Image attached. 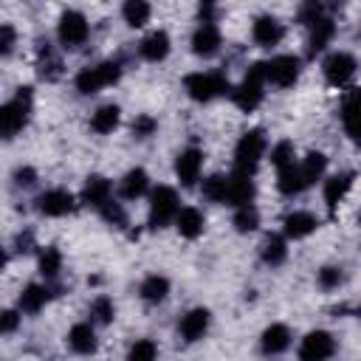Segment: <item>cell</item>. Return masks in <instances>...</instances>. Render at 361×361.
<instances>
[{
  "mask_svg": "<svg viewBox=\"0 0 361 361\" xmlns=\"http://www.w3.org/2000/svg\"><path fill=\"white\" fill-rule=\"evenodd\" d=\"M31 113V87H20L11 102L0 107V133L3 138H14L25 124Z\"/></svg>",
  "mask_w": 361,
  "mask_h": 361,
  "instance_id": "6da1fadb",
  "label": "cell"
},
{
  "mask_svg": "<svg viewBox=\"0 0 361 361\" xmlns=\"http://www.w3.org/2000/svg\"><path fill=\"white\" fill-rule=\"evenodd\" d=\"M265 82H268V73H265V62H254L251 68H248V73H245V79L240 82V87L231 93L234 96V104L240 107V110H245V113H251L259 102H262V96H265Z\"/></svg>",
  "mask_w": 361,
  "mask_h": 361,
  "instance_id": "7a4b0ae2",
  "label": "cell"
},
{
  "mask_svg": "<svg viewBox=\"0 0 361 361\" xmlns=\"http://www.w3.org/2000/svg\"><path fill=\"white\" fill-rule=\"evenodd\" d=\"M118 76H121L118 62H99V65L82 68V71L76 73V90L85 93V96H90V93H99V90L107 87V85H116Z\"/></svg>",
  "mask_w": 361,
  "mask_h": 361,
  "instance_id": "3957f363",
  "label": "cell"
},
{
  "mask_svg": "<svg viewBox=\"0 0 361 361\" xmlns=\"http://www.w3.org/2000/svg\"><path fill=\"white\" fill-rule=\"evenodd\" d=\"M265 152V133L262 130H248L240 141H237V149H234V169L237 172H245V175H254L259 158Z\"/></svg>",
  "mask_w": 361,
  "mask_h": 361,
  "instance_id": "277c9868",
  "label": "cell"
},
{
  "mask_svg": "<svg viewBox=\"0 0 361 361\" xmlns=\"http://www.w3.org/2000/svg\"><path fill=\"white\" fill-rule=\"evenodd\" d=\"M183 87H186L189 99H195V102H209V99L231 90L228 87V79L220 76V73H189L183 79Z\"/></svg>",
  "mask_w": 361,
  "mask_h": 361,
  "instance_id": "5b68a950",
  "label": "cell"
},
{
  "mask_svg": "<svg viewBox=\"0 0 361 361\" xmlns=\"http://www.w3.org/2000/svg\"><path fill=\"white\" fill-rule=\"evenodd\" d=\"M178 217V195L172 186H158L149 195V228H164Z\"/></svg>",
  "mask_w": 361,
  "mask_h": 361,
  "instance_id": "8992f818",
  "label": "cell"
},
{
  "mask_svg": "<svg viewBox=\"0 0 361 361\" xmlns=\"http://www.w3.org/2000/svg\"><path fill=\"white\" fill-rule=\"evenodd\" d=\"M336 353V341L327 330H310L299 344V361H327Z\"/></svg>",
  "mask_w": 361,
  "mask_h": 361,
  "instance_id": "52a82bcc",
  "label": "cell"
},
{
  "mask_svg": "<svg viewBox=\"0 0 361 361\" xmlns=\"http://www.w3.org/2000/svg\"><path fill=\"white\" fill-rule=\"evenodd\" d=\"M265 73H268V82L271 85L290 87L299 79V56H290V54L274 56L271 62H265Z\"/></svg>",
  "mask_w": 361,
  "mask_h": 361,
  "instance_id": "ba28073f",
  "label": "cell"
},
{
  "mask_svg": "<svg viewBox=\"0 0 361 361\" xmlns=\"http://www.w3.org/2000/svg\"><path fill=\"white\" fill-rule=\"evenodd\" d=\"M87 34H90L87 20L79 11H65L59 17V39L65 48H79L87 39Z\"/></svg>",
  "mask_w": 361,
  "mask_h": 361,
  "instance_id": "9c48e42d",
  "label": "cell"
},
{
  "mask_svg": "<svg viewBox=\"0 0 361 361\" xmlns=\"http://www.w3.org/2000/svg\"><path fill=\"white\" fill-rule=\"evenodd\" d=\"M322 71H324V79L338 87V85H347V82L353 79V73H355V59H353L350 54H344V51H336V54H330V56L324 59Z\"/></svg>",
  "mask_w": 361,
  "mask_h": 361,
  "instance_id": "30bf717a",
  "label": "cell"
},
{
  "mask_svg": "<svg viewBox=\"0 0 361 361\" xmlns=\"http://www.w3.org/2000/svg\"><path fill=\"white\" fill-rule=\"evenodd\" d=\"M73 206L76 203H73V195L68 189H48L37 197V209L48 217H62V214L73 212Z\"/></svg>",
  "mask_w": 361,
  "mask_h": 361,
  "instance_id": "8fae6325",
  "label": "cell"
},
{
  "mask_svg": "<svg viewBox=\"0 0 361 361\" xmlns=\"http://www.w3.org/2000/svg\"><path fill=\"white\" fill-rule=\"evenodd\" d=\"M341 121L347 135L361 147V90H350L341 102Z\"/></svg>",
  "mask_w": 361,
  "mask_h": 361,
  "instance_id": "7c38bea8",
  "label": "cell"
},
{
  "mask_svg": "<svg viewBox=\"0 0 361 361\" xmlns=\"http://www.w3.org/2000/svg\"><path fill=\"white\" fill-rule=\"evenodd\" d=\"M200 169H203V152L195 149V147L183 149L178 155V161H175V175H178V180L183 186H195L197 178H200Z\"/></svg>",
  "mask_w": 361,
  "mask_h": 361,
  "instance_id": "4fadbf2b",
  "label": "cell"
},
{
  "mask_svg": "<svg viewBox=\"0 0 361 361\" xmlns=\"http://www.w3.org/2000/svg\"><path fill=\"white\" fill-rule=\"evenodd\" d=\"M251 200H254V180H251V175L234 169L228 175V197H226V203L243 209V206H251Z\"/></svg>",
  "mask_w": 361,
  "mask_h": 361,
  "instance_id": "5bb4252c",
  "label": "cell"
},
{
  "mask_svg": "<svg viewBox=\"0 0 361 361\" xmlns=\"http://www.w3.org/2000/svg\"><path fill=\"white\" fill-rule=\"evenodd\" d=\"M220 48V28L214 23H200L192 34V51L197 56H214Z\"/></svg>",
  "mask_w": 361,
  "mask_h": 361,
  "instance_id": "9a60e30c",
  "label": "cell"
},
{
  "mask_svg": "<svg viewBox=\"0 0 361 361\" xmlns=\"http://www.w3.org/2000/svg\"><path fill=\"white\" fill-rule=\"evenodd\" d=\"M178 330H180L183 341H197V338H203V333L209 330V310H206V307H192V310L180 319Z\"/></svg>",
  "mask_w": 361,
  "mask_h": 361,
  "instance_id": "2e32d148",
  "label": "cell"
},
{
  "mask_svg": "<svg viewBox=\"0 0 361 361\" xmlns=\"http://www.w3.org/2000/svg\"><path fill=\"white\" fill-rule=\"evenodd\" d=\"M251 34H254V39H257L259 45L271 48V45H276V42L282 39L285 28H282V23H279L276 17H271V14H262V17H257V20H254V28H251Z\"/></svg>",
  "mask_w": 361,
  "mask_h": 361,
  "instance_id": "e0dca14e",
  "label": "cell"
},
{
  "mask_svg": "<svg viewBox=\"0 0 361 361\" xmlns=\"http://www.w3.org/2000/svg\"><path fill=\"white\" fill-rule=\"evenodd\" d=\"M110 192H113V186H110L107 178L90 175L87 183H85V189H82V200H85L87 206H93V209H102V206L110 200Z\"/></svg>",
  "mask_w": 361,
  "mask_h": 361,
  "instance_id": "ac0fdd59",
  "label": "cell"
},
{
  "mask_svg": "<svg viewBox=\"0 0 361 361\" xmlns=\"http://www.w3.org/2000/svg\"><path fill=\"white\" fill-rule=\"evenodd\" d=\"M138 51H141V56L149 59V62L166 59V54H169V37H166V31H152V34H147V37L141 39Z\"/></svg>",
  "mask_w": 361,
  "mask_h": 361,
  "instance_id": "d6986e66",
  "label": "cell"
},
{
  "mask_svg": "<svg viewBox=\"0 0 361 361\" xmlns=\"http://www.w3.org/2000/svg\"><path fill=\"white\" fill-rule=\"evenodd\" d=\"M68 347H71L73 353H82V355L96 353V333H93V327H90L87 322L73 324L71 333H68Z\"/></svg>",
  "mask_w": 361,
  "mask_h": 361,
  "instance_id": "ffe728a7",
  "label": "cell"
},
{
  "mask_svg": "<svg viewBox=\"0 0 361 361\" xmlns=\"http://www.w3.org/2000/svg\"><path fill=\"white\" fill-rule=\"evenodd\" d=\"M290 347V330L285 324H271L262 333V353L265 355H279Z\"/></svg>",
  "mask_w": 361,
  "mask_h": 361,
  "instance_id": "44dd1931",
  "label": "cell"
},
{
  "mask_svg": "<svg viewBox=\"0 0 361 361\" xmlns=\"http://www.w3.org/2000/svg\"><path fill=\"white\" fill-rule=\"evenodd\" d=\"M276 186H279L282 195H299L302 189H307V180H305V175H302V166H299V164L282 166L279 175H276Z\"/></svg>",
  "mask_w": 361,
  "mask_h": 361,
  "instance_id": "7402d4cb",
  "label": "cell"
},
{
  "mask_svg": "<svg viewBox=\"0 0 361 361\" xmlns=\"http://www.w3.org/2000/svg\"><path fill=\"white\" fill-rule=\"evenodd\" d=\"M350 186H353V175L350 172H341V175H333V178L324 180V203H327L330 212H336V206L350 192Z\"/></svg>",
  "mask_w": 361,
  "mask_h": 361,
  "instance_id": "603a6c76",
  "label": "cell"
},
{
  "mask_svg": "<svg viewBox=\"0 0 361 361\" xmlns=\"http://www.w3.org/2000/svg\"><path fill=\"white\" fill-rule=\"evenodd\" d=\"M285 234L290 237V240H302V237H307L310 231H316V217L310 214V212H290L288 217H285Z\"/></svg>",
  "mask_w": 361,
  "mask_h": 361,
  "instance_id": "cb8c5ba5",
  "label": "cell"
},
{
  "mask_svg": "<svg viewBox=\"0 0 361 361\" xmlns=\"http://www.w3.org/2000/svg\"><path fill=\"white\" fill-rule=\"evenodd\" d=\"M333 34H336V25H333L330 17H322L319 23H313L310 25V39H307V54L316 56L319 51H324L327 42L333 39Z\"/></svg>",
  "mask_w": 361,
  "mask_h": 361,
  "instance_id": "d4e9b609",
  "label": "cell"
},
{
  "mask_svg": "<svg viewBox=\"0 0 361 361\" xmlns=\"http://www.w3.org/2000/svg\"><path fill=\"white\" fill-rule=\"evenodd\" d=\"M203 226H206V220H203V214H200L195 206L180 209L178 217H175V228H178V234H180V237H189V240H195V237L203 231Z\"/></svg>",
  "mask_w": 361,
  "mask_h": 361,
  "instance_id": "484cf974",
  "label": "cell"
},
{
  "mask_svg": "<svg viewBox=\"0 0 361 361\" xmlns=\"http://www.w3.org/2000/svg\"><path fill=\"white\" fill-rule=\"evenodd\" d=\"M147 186H149V175L144 169H130L124 175V180H121V197L135 200V197H141L147 192Z\"/></svg>",
  "mask_w": 361,
  "mask_h": 361,
  "instance_id": "4316f807",
  "label": "cell"
},
{
  "mask_svg": "<svg viewBox=\"0 0 361 361\" xmlns=\"http://www.w3.org/2000/svg\"><path fill=\"white\" fill-rule=\"evenodd\" d=\"M118 118H121V110H118L116 104H104V107H99V110L93 113L90 127L104 135V133H113V130L118 127Z\"/></svg>",
  "mask_w": 361,
  "mask_h": 361,
  "instance_id": "83f0119b",
  "label": "cell"
},
{
  "mask_svg": "<svg viewBox=\"0 0 361 361\" xmlns=\"http://www.w3.org/2000/svg\"><path fill=\"white\" fill-rule=\"evenodd\" d=\"M166 293H169V282H166V276L152 274V276H147V279L141 282V299H144V302H149V305L164 302V299H166Z\"/></svg>",
  "mask_w": 361,
  "mask_h": 361,
  "instance_id": "f1b7e54d",
  "label": "cell"
},
{
  "mask_svg": "<svg viewBox=\"0 0 361 361\" xmlns=\"http://www.w3.org/2000/svg\"><path fill=\"white\" fill-rule=\"evenodd\" d=\"M45 302H48V288H42V285H28L20 293V310L23 313H39Z\"/></svg>",
  "mask_w": 361,
  "mask_h": 361,
  "instance_id": "f546056e",
  "label": "cell"
},
{
  "mask_svg": "<svg viewBox=\"0 0 361 361\" xmlns=\"http://www.w3.org/2000/svg\"><path fill=\"white\" fill-rule=\"evenodd\" d=\"M149 11H152V8H149V3H144V0H127L124 8H121L127 25H133V28H141V25L149 20Z\"/></svg>",
  "mask_w": 361,
  "mask_h": 361,
  "instance_id": "4dcf8cb0",
  "label": "cell"
},
{
  "mask_svg": "<svg viewBox=\"0 0 361 361\" xmlns=\"http://www.w3.org/2000/svg\"><path fill=\"white\" fill-rule=\"evenodd\" d=\"M203 197L212 200V203H226L228 197V178L223 175H212L203 180Z\"/></svg>",
  "mask_w": 361,
  "mask_h": 361,
  "instance_id": "1f68e13d",
  "label": "cell"
},
{
  "mask_svg": "<svg viewBox=\"0 0 361 361\" xmlns=\"http://www.w3.org/2000/svg\"><path fill=\"white\" fill-rule=\"evenodd\" d=\"M299 166H302V175H305V180H307V186H310L313 180H319V178L324 175L327 158H324L322 152H307V155H305V161H302Z\"/></svg>",
  "mask_w": 361,
  "mask_h": 361,
  "instance_id": "d6a6232c",
  "label": "cell"
},
{
  "mask_svg": "<svg viewBox=\"0 0 361 361\" xmlns=\"http://www.w3.org/2000/svg\"><path fill=\"white\" fill-rule=\"evenodd\" d=\"M285 257H288L285 240L276 237V234H271V237L262 243V259H265L268 265H279V262H285Z\"/></svg>",
  "mask_w": 361,
  "mask_h": 361,
  "instance_id": "836d02e7",
  "label": "cell"
},
{
  "mask_svg": "<svg viewBox=\"0 0 361 361\" xmlns=\"http://www.w3.org/2000/svg\"><path fill=\"white\" fill-rule=\"evenodd\" d=\"M59 268H62V254H59V248L48 245V248L39 254V274H42V276H56Z\"/></svg>",
  "mask_w": 361,
  "mask_h": 361,
  "instance_id": "e575fe53",
  "label": "cell"
},
{
  "mask_svg": "<svg viewBox=\"0 0 361 361\" xmlns=\"http://www.w3.org/2000/svg\"><path fill=\"white\" fill-rule=\"evenodd\" d=\"M257 226H259V212H257L254 206H243V209H237V214H234V228H237L240 234L254 231Z\"/></svg>",
  "mask_w": 361,
  "mask_h": 361,
  "instance_id": "d590c367",
  "label": "cell"
},
{
  "mask_svg": "<svg viewBox=\"0 0 361 361\" xmlns=\"http://www.w3.org/2000/svg\"><path fill=\"white\" fill-rule=\"evenodd\" d=\"M155 355H158L155 344H152L149 338H141V341H135V344L130 347L127 361H155Z\"/></svg>",
  "mask_w": 361,
  "mask_h": 361,
  "instance_id": "8d00e7d4",
  "label": "cell"
},
{
  "mask_svg": "<svg viewBox=\"0 0 361 361\" xmlns=\"http://www.w3.org/2000/svg\"><path fill=\"white\" fill-rule=\"evenodd\" d=\"M90 316H93L99 324H110V322H113V316H116L113 302H110L107 296H99V299L90 305Z\"/></svg>",
  "mask_w": 361,
  "mask_h": 361,
  "instance_id": "74e56055",
  "label": "cell"
},
{
  "mask_svg": "<svg viewBox=\"0 0 361 361\" xmlns=\"http://www.w3.org/2000/svg\"><path fill=\"white\" fill-rule=\"evenodd\" d=\"M271 164H274L276 169H282V166L293 164V147H290L288 141H279V144L271 149Z\"/></svg>",
  "mask_w": 361,
  "mask_h": 361,
  "instance_id": "f35d334b",
  "label": "cell"
},
{
  "mask_svg": "<svg viewBox=\"0 0 361 361\" xmlns=\"http://www.w3.org/2000/svg\"><path fill=\"white\" fill-rule=\"evenodd\" d=\"M99 212H102V217H104L107 223H113V226H124V223H127V217H124V209H121L116 200H107V203H104Z\"/></svg>",
  "mask_w": 361,
  "mask_h": 361,
  "instance_id": "ab89813d",
  "label": "cell"
},
{
  "mask_svg": "<svg viewBox=\"0 0 361 361\" xmlns=\"http://www.w3.org/2000/svg\"><path fill=\"white\" fill-rule=\"evenodd\" d=\"M324 14H322V6L319 3H305L302 8H299V20L305 23V25H313V23H319Z\"/></svg>",
  "mask_w": 361,
  "mask_h": 361,
  "instance_id": "60d3db41",
  "label": "cell"
},
{
  "mask_svg": "<svg viewBox=\"0 0 361 361\" xmlns=\"http://www.w3.org/2000/svg\"><path fill=\"white\" fill-rule=\"evenodd\" d=\"M133 133H135L138 138L152 135V133H155V118H152V116H138V118L133 121Z\"/></svg>",
  "mask_w": 361,
  "mask_h": 361,
  "instance_id": "b9f144b4",
  "label": "cell"
},
{
  "mask_svg": "<svg viewBox=\"0 0 361 361\" xmlns=\"http://www.w3.org/2000/svg\"><path fill=\"white\" fill-rule=\"evenodd\" d=\"M338 282H341V271H338V268L327 265V268L319 271V285H322V288H336Z\"/></svg>",
  "mask_w": 361,
  "mask_h": 361,
  "instance_id": "7bdbcfd3",
  "label": "cell"
},
{
  "mask_svg": "<svg viewBox=\"0 0 361 361\" xmlns=\"http://www.w3.org/2000/svg\"><path fill=\"white\" fill-rule=\"evenodd\" d=\"M14 48V28L8 23L0 25V54H8Z\"/></svg>",
  "mask_w": 361,
  "mask_h": 361,
  "instance_id": "ee69618b",
  "label": "cell"
},
{
  "mask_svg": "<svg viewBox=\"0 0 361 361\" xmlns=\"http://www.w3.org/2000/svg\"><path fill=\"white\" fill-rule=\"evenodd\" d=\"M34 178H37V175H34V169H31V166H20V169L14 172L17 186H31V183H34Z\"/></svg>",
  "mask_w": 361,
  "mask_h": 361,
  "instance_id": "f6af8a7d",
  "label": "cell"
},
{
  "mask_svg": "<svg viewBox=\"0 0 361 361\" xmlns=\"http://www.w3.org/2000/svg\"><path fill=\"white\" fill-rule=\"evenodd\" d=\"M17 324H20V316H17L14 310H6V313H3V324H0V330H3V333H14Z\"/></svg>",
  "mask_w": 361,
  "mask_h": 361,
  "instance_id": "bcb514c9",
  "label": "cell"
}]
</instances>
